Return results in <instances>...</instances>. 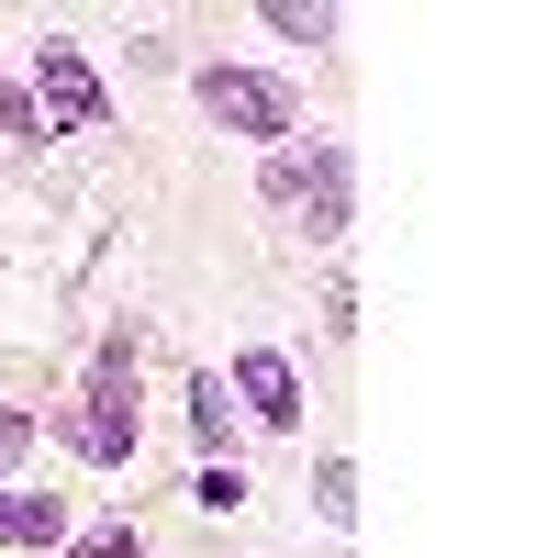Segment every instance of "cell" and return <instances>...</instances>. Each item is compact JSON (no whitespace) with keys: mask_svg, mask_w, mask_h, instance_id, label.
Returning a JSON list of instances; mask_svg holds the SVG:
<instances>
[{"mask_svg":"<svg viewBox=\"0 0 558 558\" xmlns=\"http://www.w3.org/2000/svg\"><path fill=\"white\" fill-rule=\"evenodd\" d=\"M78 558H146V536H134V525H89Z\"/></svg>","mask_w":558,"mask_h":558,"instance_id":"30bf717a","label":"cell"},{"mask_svg":"<svg viewBox=\"0 0 558 558\" xmlns=\"http://www.w3.org/2000/svg\"><path fill=\"white\" fill-rule=\"evenodd\" d=\"M223 391H235V413H257V425H302V368L279 357V347H246Z\"/></svg>","mask_w":558,"mask_h":558,"instance_id":"5b68a950","label":"cell"},{"mask_svg":"<svg viewBox=\"0 0 558 558\" xmlns=\"http://www.w3.org/2000/svg\"><path fill=\"white\" fill-rule=\"evenodd\" d=\"M23 134H34V101H23L12 78H0V146H23Z\"/></svg>","mask_w":558,"mask_h":558,"instance_id":"7c38bea8","label":"cell"},{"mask_svg":"<svg viewBox=\"0 0 558 558\" xmlns=\"http://www.w3.org/2000/svg\"><path fill=\"white\" fill-rule=\"evenodd\" d=\"M134 368H146V336H134V324H112L101 357H89V391L57 413V436L89 458V470H123L134 436H146V425H134Z\"/></svg>","mask_w":558,"mask_h":558,"instance_id":"6da1fadb","label":"cell"},{"mask_svg":"<svg viewBox=\"0 0 558 558\" xmlns=\"http://www.w3.org/2000/svg\"><path fill=\"white\" fill-rule=\"evenodd\" d=\"M57 536H68L57 492H0V547H57Z\"/></svg>","mask_w":558,"mask_h":558,"instance_id":"8992f818","label":"cell"},{"mask_svg":"<svg viewBox=\"0 0 558 558\" xmlns=\"http://www.w3.org/2000/svg\"><path fill=\"white\" fill-rule=\"evenodd\" d=\"M202 112L223 134H257V146H279V134L302 123V89L268 78V68H202Z\"/></svg>","mask_w":558,"mask_h":558,"instance_id":"277c9868","label":"cell"},{"mask_svg":"<svg viewBox=\"0 0 558 558\" xmlns=\"http://www.w3.org/2000/svg\"><path fill=\"white\" fill-rule=\"evenodd\" d=\"M268 202H291V213L313 223V246H336V235H347V202H357V157H347V146H313V157L279 146V157H268Z\"/></svg>","mask_w":558,"mask_h":558,"instance_id":"3957f363","label":"cell"},{"mask_svg":"<svg viewBox=\"0 0 558 558\" xmlns=\"http://www.w3.org/2000/svg\"><path fill=\"white\" fill-rule=\"evenodd\" d=\"M23 101H34V123H57V134H101V123H112V89H101V68H89L78 34H45V45H34Z\"/></svg>","mask_w":558,"mask_h":558,"instance_id":"7a4b0ae2","label":"cell"},{"mask_svg":"<svg viewBox=\"0 0 558 558\" xmlns=\"http://www.w3.org/2000/svg\"><path fill=\"white\" fill-rule=\"evenodd\" d=\"M191 436L223 458V447H235V391H223V368H202V380H191Z\"/></svg>","mask_w":558,"mask_h":558,"instance_id":"52a82bcc","label":"cell"},{"mask_svg":"<svg viewBox=\"0 0 558 558\" xmlns=\"http://www.w3.org/2000/svg\"><path fill=\"white\" fill-rule=\"evenodd\" d=\"M313 502H324V514H336V525L357 514V481H347V458H324V492H313Z\"/></svg>","mask_w":558,"mask_h":558,"instance_id":"8fae6325","label":"cell"},{"mask_svg":"<svg viewBox=\"0 0 558 558\" xmlns=\"http://www.w3.org/2000/svg\"><path fill=\"white\" fill-rule=\"evenodd\" d=\"M23 447H34V413H23V402H0V458H23Z\"/></svg>","mask_w":558,"mask_h":558,"instance_id":"4fadbf2b","label":"cell"},{"mask_svg":"<svg viewBox=\"0 0 558 558\" xmlns=\"http://www.w3.org/2000/svg\"><path fill=\"white\" fill-rule=\"evenodd\" d=\"M268 34H291V45H336V12H302V0H279Z\"/></svg>","mask_w":558,"mask_h":558,"instance_id":"9c48e42d","label":"cell"},{"mask_svg":"<svg viewBox=\"0 0 558 558\" xmlns=\"http://www.w3.org/2000/svg\"><path fill=\"white\" fill-rule=\"evenodd\" d=\"M191 492H202V514H235V502H246V470H235V458H213Z\"/></svg>","mask_w":558,"mask_h":558,"instance_id":"ba28073f","label":"cell"}]
</instances>
